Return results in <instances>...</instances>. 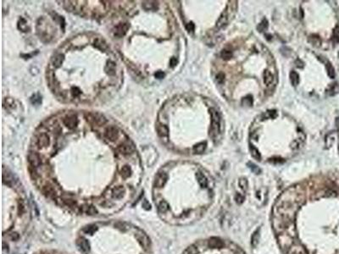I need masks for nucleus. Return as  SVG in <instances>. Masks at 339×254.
Returning <instances> with one entry per match:
<instances>
[{
  "label": "nucleus",
  "mask_w": 339,
  "mask_h": 254,
  "mask_svg": "<svg viewBox=\"0 0 339 254\" xmlns=\"http://www.w3.org/2000/svg\"><path fill=\"white\" fill-rule=\"evenodd\" d=\"M271 225L283 254H339V184L289 187L275 202Z\"/></svg>",
  "instance_id": "f257e3e1"
},
{
  "label": "nucleus",
  "mask_w": 339,
  "mask_h": 254,
  "mask_svg": "<svg viewBox=\"0 0 339 254\" xmlns=\"http://www.w3.org/2000/svg\"><path fill=\"white\" fill-rule=\"evenodd\" d=\"M82 254H149L150 239L142 230L124 221H103L82 228L76 238Z\"/></svg>",
  "instance_id": "f03ea898"
},
{
  "label": "nucleus",
  "mask_w": 339,
  "mask_h": 254,
  "mask_svg": "<svg viewBox=\"0 0 339 254\" xmlns=\"http://www.w3.org/2000/svg\"><path fill=\"white\" fill-rule=\"evenodd\" d=\"M31 219L28 202L21 188L14 185V192L4 194L2 227L4 240L17 241L25 233Z\"/></svg>",
  "instance_id": "7ed1b4c3"
},
{
  "label": "nucleus",
  "mask_w": 339,
  "mask_h": 254,
  "mask_svg": "<svg viewBox=\"0 0 339 254\" xmlns=\"http://www.w3.org/2000/svg\"><path fill=\"white\" fill-rule=\"evenodd\" d=\"M183 254H246L237 245L218 237L198 241Z\"/></svg>",
  "instance_id": "20e7f679"
},
{
  "label": "nucleus",
  "mask_w": 339,
  "mask_h": 254,
  "mask_svg": "<svg viewBox=\"0 0 339 254\" xmlns=\"http://www.w3.org/2000/svg\"><path fill=\"white\" fill-rule=\"evenodd\" d=\"M210 115H211V126H210V136L215 138L220 133L221 129V117L217 110L215 109H210Z\"/></svg>",
  "instance_id": "39448f33"
},
{
  "label": "nucleus",
  "mask_w": 339,
  "mask_h": 254,
  "mask_svg": "<svg viewBox=\"0 0 339 254\" xmlns=\"http://www.w3.org/2000/svg\"><path fill=\"white\" fill-rule=\"evenodd\" d=\"M85 117L88 122L93 125H103L107 121L105 117L99 113H87Z\"/></svg>",
  "instance_id": "423d86ee"
},
{
  "label": "nucleus",
  "mask_w": 339,
  "mask_h": 254,
  "mask_svg": "<svg viewBox=\"0 0 339 254\" xmlns=\"http://www.w3.org/2000/svg\"><path fill=\"white\" fill-rule=\"evenodd\" d=\"M28 160L31 164V169H37L42 163V159L40 155L35 152H31L28 155Z\"/></svg>",
  "instance_id": "0eeeda50"
},
{
  "label": "nucleus",
  "mask_w": 339,
  "mask_h": 254,
  "mask_svg": "<svg viewBox=\"0 0 339 254\" xmlns=\"http://www.w3.org/2000/svg\"><path fill=\"white\" fill-rule=\"evenodd\" d=\"M104 136L106 137L108 140L111 141H114L119 138L120 136V133H119L118 129L114 126H110L105 130V132H104Z\"/></svg>",
  "instance_id": "6e6552de"
},
{
  "label": "nucleus",
  "mask_w": 339,
  "mask_h": 254,
  "mask_svg": "<svg viewBox=\"0 0 339 254\" xmlns=\"http://www.w3.org/2000/svg\"><path fill=\"white\" fill-rule=\"evenodd\" d=\"M63 122H64V125L67 128H69V129H74V128H76V125L78 124V120H77V117H76V114H70V115H67L64 119Z\"/></svg>",
  "instance_id": "1a4fd4ad"
},
{
  "label": "nucleus",
  "mask_w": 339,
  "mask_h": 254,
  "mask_svg": "<svg viewBox=\"0 0 339 254\" xmlns=\"http://www.w3.org/2000/svg\"><path fill=\"white\" fill-rule=\"evenodd\" d=\"M50 144L49 137L46 133H41L38 137V146L39 148H48Z\"/></svg>",
  "instance_id": "9d476101"
},
{
  "label": "nucleus",
  "mask_w": 339,
  "mask_h": 254,
  "mask_svg": "<svg viewBox=\"0 0 339 254\" xmlns=\"http://www.w3.org/2000/svg\"><path fill=\"white\" fill-rule=\"evenodd\" d=\"M135 148L132 145L129 144V143H124L121 144V146H119L118 151L122 155H131L132 153H133Z\"/></svg>",
  "instance_id": "9b49d317"
},
{
  "label": "nucleus",
  "mask_w": 339,
  "mask_h": 254,
  "mask_svg": "<svg viewBox=\"0 0 339 254\" xmlns=\"http://www.w3.org/2000/svg\"><path fill=\"white\" fill-rule=\"evenodd\" d=\"M129 28V26L127 23H121L119 24L117 27H115V31H114V36L121 38L127 32V30Z\"/></svg>",
  "instance_id": "f8f14e48"
},
{
  "label": "nucleus",
  "mask_w": 339,
  "mask_h": 254,
  "mask_svg": "<svg viewBox=\"0 0 339 254\" xmlns=\"http://www.w3.org/2000/svg\"><path fill=\"white\" fill-rule=\"evenodd\" d=\"M228 17H229V13L227 10H225L222 14L221 15V16L219 17L217 22H216V27L221 29L222 27H224L228 23Z\"/></svg>",
  "instance_id": "ddd939ff"
},
{
  "label": "nucleus",
  "mask_w": 339,
  "mask_h": 254,
  "mask_svg": "<svg viewBox=\"0 0 339 254\" xmlns=\"http://www.w3.org/2000/svg\"><path fill=\"white\" fill-rule=\"evenodd\" d=\"M64 59H65V56H64V54H62V53H58V54H56L55 56H53V57L52 58L51 63H52V65H53V66L54 67V68H59V67H60L61 65L63 64Z\"/></svg>",
  "instance_id": "4468645a"
},
{
  "label": "nucleus",
  "mask_w": 339,
  "mask_h": 254,
  "mask_svg": "<svg viewBox=\"0 0 339 254\" xmlns=\"http://www.w3.org/2000/svg\"><path fill=\"white\" fill-rule=\"evenodd\" d=\"M157 132L158 135L160 136L161 138L165 139L167 141L168 136H169V129L166 125H157Z\"/></svg>",
  "instance_id": "2eb2a0df"
},
{
  "label": "nucleus",
  "mask_w": 339,
  "mask_h": 254,
  "mask_svg": "<svg viewBox=\"0 0 339 254\" xmlns=\"http://www.w3.org/2000/svg\"><path fill=\"white\" fill-rule=\"evenodd\" d=\"M273 80H274V76L271 74L269 70H265L264 72V82L266 85L267 87H271V85L273 84Z\"/></svg>",
  "instance_id": "dca6fc26"
},
{
  "label": "nucleus",
  "mask_w": 339,
  "mask_h": 254,
  "mask_svg": "<svg viewBox=\"0 0 339 254\" xmlns=\"http://www.w3.org/2000/svg\"><path fill=\"white\" fill-rule=\"evenodd\" d=\"M205 149H206V142H200V143H198V144H196L195 146H193V152H194V153H197V154L203 153V152L205 151Z\"/></svg>",
  "instance_id": "f3484780"
},
{
  "label": "nucleus",
  "mask_w": 339,
  "mask_h": 254,
  "mask_svg": "<svg viewBox=\"0 0 339 254\" xmlns=\"http://www.w3.org/2000/svg\"><path fill=\"white\" fill-rule=\"evenodd\" d=\"M249 150H250V152H251L252 157H253L254 159L258 160V161H259V160L261 159V154H260V152H259V150H258L254 146H253V145L250 144V146H249Z\"/></svg>",
  "instance_id": "a211bd4d"
},
{
  "label": "nucleus",
  "mask_w": 339,
  "mask_h": 254,
  "mask_svg": "<svg viewBox=\"0 0 339 254\" xmlns=\"http://www.w3.org/2000/svg\"><path fill=\"white\" fill-rule=\"evenodd\" d=\"M93 45H94V47L97 48L98 49L103 50H103L107 49V48H108V46L106 45L105 42H104L103 40H102V39H99V38H97L95 41H94Z\"/></svg>",
  "instance_id": "6ab92c4d"
},
{
  "label": "nucleus",
  "mask_w": 339,
  "mask_h": 254,
  "mask_svg": "<svg viewBox=\"0 0 339 254\" xmlns=\"http://www.w3.org/2000/svg\"><path fill=\"white\" fill-rule=\"evenodd\" d=\"M158 3L153 2V1H145L142 3V7L144 8L146 10H152V9H156Z\"/></svg>",
  "instance_id": "aec40b11"
},
{
  "label": "nucleus",
  "mask_w": 339,
  "mask_h": 254,
  "mask_svg": "<svg viewBox=\"0 0 339 254\" xmlns=\"http://www.w3.org/2000/svg\"><path fill=\"white\" fill-rule=\"evenodd\" d=\"M290 80H291V83L294 87H297L298 83H299V76L298 74L296 73L295 71H292L290 73Z\"/></svg>",
  "instance_id": "412c9836"
},
{
  "label": "nucleus",
  "mask_w": 339,
  "mask_h": 254,
  "mask_svg": "<svg viewBox=\"0 0 339 254\" xmlns=\"http://www.w3.org/2000/svg\"><path fill=\"white\" fill-rule=\"evenodd\" d=\"M105 70L109 75H114V73H115V65H114V62L109 61L107 63L106 67H105Z\"/></svg>",
  "instance_id": "4be33fe9"
},
{
  "label": "nucleus",
  "mask_w": 339,
  "mask_h": 254,
  "mask_svg": "<svg viewBox=\"0 0 339 254\" xmlns=\"http://www.w3.org/2000/svg\"><path fill=\"white\" fill-rule=\"evenodd\" d=\"M221 57L224 60H229L233 57V53L231 51H228V50H223L221 53Z\"/></svg>",
  "instance_id": "5701e85b"
},
{
  "label": "nucleus",
  "mask_w": 339,
  "mask_h": 254,
  "mask_svg": "<svg viewBox=\"0 0 339 254\" xmlns=\"http://www.w3.org/2000/svg\"><path fill=\"white\" fill-rule=\"evenodd\" d=\"M309 41L312 43L313 45L315 46H319V44L320 43V38H318V37H316V36H313V35L309 37Z\"/></svg>",
  "instance_id": "b1692460"
},
{
  "label": "nucleus",
  "mask_w": 339,
  "mask_h": 254,
  "mask_svg": "<svg viewBox=\"0 0 339 254\" xmlns=\"http://www.w3.org/2000/svg\"><path fill=\"white\" fill-rule=\"evenodd\" d=\"M35 254H68L65 253V252H59V251H53V250H46V251H40L37 253Z\"/></svg>",
  "instance_id": "393cba45"
},
{
  "label": "nucleus",
  "mask_w": 339,
  "mask_h": 254,
  "mask_svg": "<svg viewBox=\"0 0 339 254\" xmlns=\"http://www.w3.org/2000/svg\"><path fill=\"white\" fill-rule=\"evenodd\" d=\"M326 68H327V72L328 76H330L331 78H334L335 76V71H334V69L332 67V65L330 63L326 64Z\"/></svg>",
  "instance_id": "a878e982"
},
{
  "label": "nucleus",
  "mask_w": 339,
  "mask_h": 254,
  "mask_svg": "<svg viewBox=\"0 0 339 254\" xmlns=\"http://www.w3.org/2000/svg\"><path fill=\"white\" fill-rule=\"evenodd\" d=\"M267 27H268V21L265 19H264L261 21V23L258 26V30H259V31H263L266 29Z\"/></svg>",
  "instance_id": "bb28decb"
},
{
  "label": "nucleus",
  "mask_w": 339,
  "mask_h": 254,
  "mask_svg": "<svg viewBox=\"0 0 339 254\" xmlns=\"http://www.w3.org/2000/svg\"><path fill=\"white\" fill-rule=\"evenodd\" d=\"M243 105H247V106H251L253 104V98H252L251 96H248L246 98H244L242 101Z\"/></svg>",
  "instance_id": "cd10ccee"
},
{
  "label": "nucleus",
  "mask_w": 339,
  "mask_h": 254,
  "mask_svg": "<svg viewBox=\"0 0 339 254\" xmlns=\"http://www.w3.org/2000/svg\"><path fill=\"white\" fill-rule=\"evenodd\" d=\"M19 28L22 31H27V30H28L27 22H26V20L24 19H21L19 21Z\"/></svg>",
  "instance_id": "c85d7f7f"
},
{
  "label": "nucleus",
  "mask_w": 339,
  "mask_h": 254,
  "mask_svg": "<svg viewBox=\"0 0 339 254\" xmlns=\"http://www.w3.org/2000/svg\"><path fill=\"white\" fill-rule=\"evenodd\" d=\"M276 115H277V114H276V110H270V111L267 112V114H265V117L274 119V118L276 117Z\"/></svg>",
  "instance_id": "c756f323"
},
{
  "label": "nucleus",
  "mask_w": 339,
  "mask_h": 254,
  "mask_svg": "<svg viewBox=\"0 0 339 254\" xmlns=\"http://www.w3.org/2000/svg\"><path fill=\"white\" fill-rule=\"evenodd\" d=\"M186 29H187V30L188 31V32H190V33L192 32V33H193V32L194 31V29H195L194 24H193V22H190L188 23V24H187V25H186Z\"/></svg>",
  "instance_id": "7c9ffc66"
},
{
  "label": "nucleus",
  "mask_w": 339,
  "mask_h": 254,
  "mask_svg": "<svg viewBox=\"0 0 339 254\" xmlns=\"http://www.w3.org/2000/svg\"><path fill=\"white\" fill-rule=\"evenodd\" d=\"M216 80L220 84L223 83V81L225 80V75L223 73H219V75L216 76Z\"/></svg>",
  "instance_id": "2f4dec72"
},
{
  "label": "nucleus",
  "mask_w": 339,
  "mask_h": 254,
  "mask_svg": "<svg viewBox=\"0 0 339 254\" xmlns=\"http://www.w3.org/2000/svg\"><path fill=\"white\" fill-rule=\"evenodd\" d=\"M164 73L162 72V71H158V72L155 73V77L158 79H162V78H164Z\"/></svg>",
  "instance_id": "473e14b6"
},
{
  "label": "nucleus",
  "mask_w": 339,
  "mask_h": 254,
  "mask_svg": "<svg viewBox=\"0 0 339 254\" xmlns=\"http://www.w3.org/2000/svg\"><path fill=\"white\" fill-rule=\"evenodd\" d=\"M176 64H177V59L175 58H172L171 59V66L174 67V66L176 65Z\"/></svg>",
  "instance_id": "72a5a7b5"
},
{
  "label": "nucleus",
  "mask_w": 339,
  "mask_h": 254,
  "mask_svg": "<svg viewBox=\"0 0 339 254\" xmlns=\"http://www.w3.org/2000/svg\"><path fill=\"white\" fill-rule=\"evenodd\" d=\"M72 91H73L72 93L75 95V96H77V95H79L81 93V91H79V89H78V88H73Z\"/></svg>",
  "instance_id": "f704fd0d"
}]
</instances>
